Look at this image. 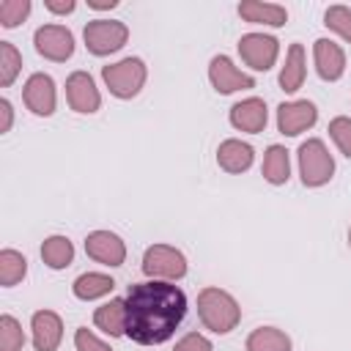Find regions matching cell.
<instances>
[{
	"mask_svg": "<svg viewBox=\"0 0 351 351\" xmlns=\"http://www.w3.org/2000/svg\"><path fill=\"white\" fill-rule=\"evenodd\" d=\"M186 315V293L176 282L145 280L126 293V335L140 346H159L176 335Z\"/></svg>",
	"mask_w": 351,
	"mask_h": 351,
	"instance_id": "cell-1",
	"label": "cell"
},
{
	"mask_svg": "<svg viewBox=\"0 0 351 351\" xmlns=\"http://www.w3.org/2000/svg\"><path fill=\"white\" fill-rule=\"evenodd\" d=\"M197 315L203 321L206 329H211L214 335H228L239 326L241 321V307L233 299V293L222 291V288H203L197 293Z\"/></svg>",
	"mask_w": 351,
	"mask_h": 351,
	"instance_id": "cell-2",
	"label": "cell"
},
{
	"mask_svg": "<svg viewBox=\"0 0 351 351\" xmlns=\"http://www.w3.org/2000/svg\"><path fill=\"white\" fill-rule=\"evenodd\" d=\"M296 156H299V176H302V184L304 186L315 189V186H324V184L332 181V176H335V159H332L329 148L324 145V140L307 137L299 145Z\"/></svg>",
	"mask_w": 351,
	"mask_h": 351,
	"instance_id": "cell-3",
	"label": "cell"
},
{
	"mask_svg": "<svg viewBox=\"0 0 351 351\" xmlns=\"http://www.w3.org/2000/svg\"><path fill=\"white\" fill-rule=\"evenodd\" d=\"M148 77V66L140 58H123L118 63L101 66V80L115 99H134Z\"/></svg>",
	"mask_w": 351,
	"mask_h": 351,
	"instance_id": "cell-4",
	"label": "cell"
},
{
	"mask_svg": "<svg viewBox=\"0 0 351 351\" xmlns=\"http://www.w3.org/2000/svg\"><path fill=\"white\" fill-rule=\"evenodd\" d=\"M143 274L148 280H165L176 282L186 277V258L181 250L170 244H151L143 252Z\"/></svg>",
	"mask_w": 351,
	"mask_h": 351,
	"instance_id": "cell-5",
	"label": "cell"
},
{
	"mask_svg": "<svg viewBox=\"0 0 351 351\" xmlns=\"http://www.w3.org/2000/svg\"><path fill=\"white\" fill-rule=\"evenodd\" d=\"M82 38L90 55L104 58V55L118 52L129 41V27L121 19H90L82 30Z\"/></svg>",
	"mask_w": 351,
	"mask_h": 351,
	"instance_id": "cell-6",
	"label": "cell"
},
{
	"mask_svg": "<svg viewBox=\"0 0 351 351\" xmlns=\"http://www.w3.org/2000/svg\"><path fill=\"white\" fill-rule=\"evenodd\" d=\"M239 55L252 71H269L277 63L280 41L269 33H244L239 38Z\"/></svg>",
	"mask_w": 351,
	"mask_h": 351,
	"instance_id": "cell-7",
	"label": "cell"
},
{
	"mask_svg": "<svg viewBox=\"0 0 351 351\" xmlns=\"http://www.w3.org/2000/svg\"><path fill=\"white\" fill-rule=\"evenodd\" d=\"M33 44L41 58L55 60V63H63L74 55V33L63 25H41L33 33Z\"/></svg>",
	"mask_w": 351,
	"mask_h": 351,
	"instance_id": "cell-8",
	"label": "cell"
},
{
	"mask_svg": "<svg viewBox=\"0 0 351 351\" xmlns=\"http://www.w3.org/2000/svg\"><path fill=\"white\" fill-rule=\"evenodd\" d=\"M22 99H25V107L33 115L49 118L55 112V104H58V90H55L52 77L44 74V71L30 74L27 82H25V88H22Z\"/></svg>",
	"mask_w": 351,
	"mask_h": 351,
	"instance_id": "cell-9",
	"label": "cell"
},
{
	"mask_svg": "<svg viewBox=\"0 0 351 351\" xmlns=\"http://www.w3.org/2000/svg\"><path fill=\"white\" fill-rule=\"evenodd\" d=\"M318 121V110L313 101L307 99H296V101H282L277 107V129L285 137H296L307 129H313Z\"/></svg>",
	"mask_w": 351,
	"mask_h": 351,
	"instance_id": "cell-10",
	"label": "cell"
},
{
	"mask_svg": "<svg viewBox=\"0 0 351 351\" xmlns=\"http://www.w3.org/2000/svg\"><path fill=\"white\" fill-rule=\"evenodd\" d=\"M208 80L214 85L217 93H236V90H250L255 88V77L244 74L241 69L233 66V60L228 55H214L208 63Z\"/></svg>",
	"mask_w": 351,
	"mask_h": 351,
	"instance_id": "cell-11",
	"label": "cell"
},
{
	"mask_svg": "<svg viewBox=\"0 0 351 351\" xmlns=\"http://www.w3.org/2000/svg\"><path fill=\"white\" fill-rule=\"evenodd\" d=\"M66 99L69 107L80 115H90L101 107V93L88 71H71L66 77Z\"/></svg>",
	"mask_w": 351,
	"mask_h": 351,
	"instance_id": "cell-12",
	"label": "cell"
},
{
	"mask_svg": "<svg viewBox=\"0 0 351 351\" xmlns=\"http://www.w3.org/2000/svg\"><path fill=\"white\" fill-rule=\"evenodd\" d=\"M85 252L96 263L104 266H121L126 261V244L118 233L112 230H93L85 236Z\"/></svg>",
	"mask_w": 351,
	"mask_h": 351,
	"instance_id": "cell-13",
	"label": "cell"
},
{
	"mask_svg": "<svg viewBox=\"0 0 351 351\" xmlns=\"http://www.w3.org/2000/svg\"><path fill=\"white\" fill-rule=\"evenodd\" d=\"M313 60H315L318 77L326 80V82H337L343 77V71H346V52L332 38H315V44H313Z\"/></svg>",
	"mask_w": 351,
	"mask_h": 351,
	"instance_id": "cell-14",
	"label": "cell"
},
{
	"mask_svg": "<svg viewBox=\"0 0 351 351\" xmlns=\"http://www.w3.org/2000/svg\"><path fill=\"white\" fill-rule=\"evenodd\" d=\"M230 123L233 129L239 132H247V134H258L266 129L269 123V110H266V101L258 99V96H250V99H241L230 107Z\"/></svg>",
	"mask_w": 351,
	"mask_h": 351,
	"instance_id": "cell-15",
	"label": "cell"
},
{
	"mask_svg": "<svg viewBox=\"0 0 351 351\" xmlns=\"http://www.w3.org/2000/svg\"><path fill=\"white\" fill-rule=\"evenodd\" d=\"M30 332L36 351H58L63 340V321L55 310H36L30 318Z\"/></svg>",
	"mask_w": 351,
	"mask_h": 351,
	"instance_id": "cell-16",
	"label": "cell"
},
{
	"mask_svg": "<svg viewBox=\"0 0 351 351\" xmlns=\"http://www.w3.org/2000/svg\"><path fill=\"white\" fill-rule=\"evenodd\" d=\"M239 16L250 25H269V27H282L288 22V11L280 3H261V0H241L236 5Z\"/></svg>",
	"mask_w": 351,
	"mask_h": 351,
	"instance_id": "cell-17",
	"label": "cell"
},
{
	"mask_svg": "<svg viewBox=\"0 0 351 351\" xmlns=\"http://www.w3.org/2000/svg\"><path fill=\"white\" fill-rule=\"evenodd\" d=\"M252 159H255V151L250 143L244 140H222L219 148H217V165L225 170V173H244L252 167Z\"/></svg>",
	"mask_w": 351,
	"mask_h": 351,
	"instance_id": "cell-18",
	"label": "cell"
},
{
	"mask_svg": "<svg viewBox=\"0 0 351 351\" xmlns=\"http://www.w3.org/2000/svg\"><path fill=\"white\" fill-rule=\"evenodd\" d=\"M307 77V60H304V47L302 44H291L285 52V66L280 69V88L285 93H296L304 85Z\"/></svg>",
	"mask_w": 351,
	"mask_h": 351,
	"instance_id": "cell-19",
	"label": "cell"
},
{
	"mask_svg": "<svg viewBox=\"0 0 351 351\" xmlns=\"http://www.w3.org/2000/svg\"><path fill=\"white\" fill-rule=\"evenodd\" d=\"M93 324L110 337L126 335V299H110L93 313Z\"/></svg>",
	"mask_w": 351,
	"mask_h": 351,
	"instance_id": "cell-20",
	"label": "cell"
},
{
	"mask_svg": "<svg viewBox=\"0 0 351 351\" xmlns=\"http://www.w3.org/2000/svg\"><path fill=\"white\" fill-rule=\"evenodd\" d=\"M261 173H263V178H266L269 184H274V186L288 184V178H291L288 148H282V145H277V143L269 145L266 154H263V167H261Z\"/></svg>",
	"mask_w": 351,
	"mask_h": 351,
	"instance_id": "cell-21",
	"label": "cell"
},
{
	"mask_svg": "<svg viewBox=\"0 0 351 351\" xmlns=\"http://www.w3.org/2000/svg\"><path fill=\"white\" fill-rule=\"evenodd\" d=\"M115 288V280L110 274H101V271H85L74 280L71 285V293L82 302H93V299H101L107 296L110 291Z\"/></svg>",
	"mask_w": 351,
	"mask_h": 351,
	"instance_id": "cell-22",
	"label": "cell"
},
{
	"mask_svg": "<svg viewBox=\"0 0 351 351\" xmlns=\"http://www.w3.org/2000/svg\"><path fill=\"white\" fill-rule=\"evenodd\" d=\"M247 351H291V337L277 326H258L247 335Z\"/></svg>",
	"mask_w": 351,
	"mask_h": 351,
	"instance_id": "cell-23",
	"label": "cell"
},
{
	"mask_svg": "<svg viewBox=\"0 0 351 351\" xmlns=\"http://www.w3.org/2000/svg\"><path fill=\"white\" fill-rule=\"evenodd\" d=\"M41 261L49 266V269H66L71 266L74 261V244L69 241V236H47L44 244H41Z\"/></svg>",
	"mask_w": 351,
	"mask_h": 351,
	"instance_id": "cell-24",
	"label": "cell"
},
{
	"mask_svg": "<svg viewBox=\"0 0 351 351\" xmlns=\"http://www.w3.org/2000/svg\"><path fill=\"white\" fill-rule=\"evenodd\" d=\"M25 274H27V258L11 247L0 250V285L11 288V285L22 282Z\"/></svg>",
	"mask_w": 351,
	"mask_h": 351,
	"instance_id": "cell-25",
	"label": "cell"
},
{
	"mask_svg": "<svg viewBox=\"0 0 351 351\" xmlns=\"http://www.w3.org/2000/svg\"><path fill=\"white\" fill-rule=\"evenodd\" d=\"M22 71V55L11 41H0V85L8 88Z\"/></svg>",
	"mask_w": 351,
	"mask_h": 351,
	"instance_id": "cell-26",
	"label": "cell"
},
{
	"mask_svg": "<svg viewBox=\"0 0 351 351\" xmlns=\"http://www.w3.org/2000/svg\"><path fill=\"white\" fill-rule=\"evenodd\" d=\"M25 346V332H22V324L3 313L0 315V351H22Z\"/></svg>",
	"mask_w": 351,
	"mask_h": 351,
	"instance_id": "cell-27",
	"label": "cell"
},
{
	"mask_svg": "<svg viewBox=\"0 0 351 351\" xmlns=\"http://www.w3.org/2000/svg\"><path fill=\"white\" fill-rule=\"evenodd\" d=\"M324 25L351 44V8L348 5H343V3L329 5L326 14H324Z\"/></svg>",
	"mask_w": 351,
	"mask_h": 351,
	"instance_id": "cell-28",
	"label": "cell"
},
{
	"mask_svg": "<svg viewBox=\"0 0 351 351\" xmlns=\"http://www.w3.org/2000/svg\"><path fill=\"white\" fill-rule=\"evenodd\" d=\"M30 0H3L0 3V25L3 27H16L19 22H25L27 19V14H30Z\"/></svg>",
	"mask_w": 351,
	"mask_h": 351,
	"instance_id": "cell-29",
	"label": "cell"
},
{
	"mask_svg": "<svg viewBox=\"0 0 351 351\" xmlns=\"http://www.w3.org/2000/svg\"><path fill=\"white\" fill-rule=\"evenodd\" d=\"M329 137L335 140V145L340 148V154L351 159V118H346V115L332 118L329 121Z\"/></svg>",
	"mask_w": 351,
	"mask_h": 351,
	"instance_id": "cell-30",
	"label": "cell"
},
{
	"mask_svg": "<svg viewBox=\"0 0 351 351\" xmlns=\"http://www.w3.org/2000/svg\"><path fill=\"white\" fill-rule=\"evenodd\" d=\"M74 346H77V351H112L104 340H99L88 326H80L77 332H74Z\"/></svg>",
	"mask_w": 351,
	"mask_h": 351,
	"instance_id": "cell-31",
	"label": "cell"
},
{
	"mask_svg": "<svg viewBox=\"0 0 351 351\" xmlns=\"http://www.w3.org/2000/svg\"><path fill=\"white\" fill-rule=\"evenodd\" d=\"M173 351H214V346H211V340H208L206 335H200V332H186V335L173 346Z\"/></svg>",
	"mask_w": 351,
	"mask_h": 351,
	"instance_id": "cell-32",
	"label": "cell"
},
{
	"mask_svg": "<svg viewBox=\"0 0 351 351\" xmlns=\"http://www.w3.org/2000/svg\"><path fill=\"white\" fill-rule=\"evenodd\" d=\"M11 123H14V107L8 99H0V132H11Z\"/></svg>",
	"mask_w": 351,
	"mask_h": 351,
	"instance_id": "cell-33",
	"label": "cell"
},
{
	"mask_svg": "<svg viewBox=\"0 0 351 351\" xmlns=\"http://www.w3.org/2000/svg\"><path fill=\"white\" fill-rule=\"evenodd\" d=\"M44 5H47V11H52V14H71V11L77 8L74 0H44Z\"/></svg>",
	"mask_w": 351,
	"mask_h": 351,
	"instance_id": "cell-34",
	"label": "cell"
},
{
	"mask_svg": "<svg viewBox=\"0 0 351 351\" xmlns=\"http://www.w3.org/2000/svg\"><path fill=\"white\" fill-rule=\"evenodd\" d=\"M115 5H118V0H88V8H93V11H110Z\"/></svg>",
	"mask_w": 351,
	"mask_h": 351,
	"instance_id": "cell-35",
	"label": "cell"
},
{
	"mask_svg": "<svg viewBox=\"0 0 351 351\" xmlns=\"http://www.w3.org/2000/svg\"><path fill=\"white\" fill-rule=\"evenodd\" d=\"M348 247H351V228H348Z\"/></svg>",
	"mask_w": 351,
	"mask_h": 351,
	"instance_id": "cell-36",
	"label": "cell"
}]
</instances>
